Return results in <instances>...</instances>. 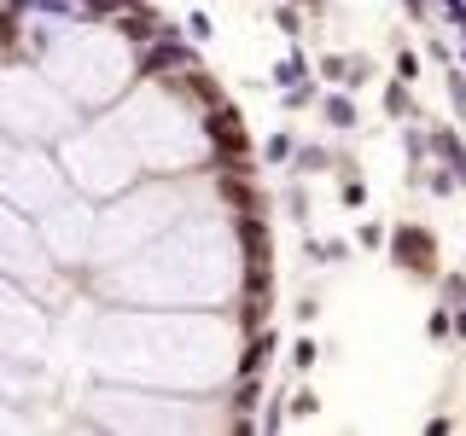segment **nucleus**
I'll list each match as a JSON object with an SVG mask.
<instances>
[{"mask_svg": "<svg viewBox=\"0 0 466 436\" xmlns=\"http://www.w3.org/2000/svg\"><path fill=\"white\" fill-rule=\"evenodd\" d=\"M245 326L239 309H140L111 302L82 338V367L111 384H152L187 396H228L245 378Z\"/></svg>", "mask_w": 466, "mask_h": 436, "instance_id": "obj_1", "label": "nucleus"}, {"mask_svg": "<svg viewBox=\"0 0 466 436\" xmlns=\"http://www.w3.org/2000/svg\"><path fill=\"white\" fill-rule=\"evenodd\" d=\"M257 268H268L262 222H239L233 210H193L128 262L94 268L87 285L106 302L140 309H233Z\"/></svg>", "mask_w": 466, "mask_h": 436, "instance_id": "obj_2", "label": "nucleus"}, {"mask_svg": "<svg viewBox=\"0 0 466 436\" xmlns=\"http://www.w3.org/2000/svg\"><path fill=\"white\" fill-rule=\"evenodd\" d=\"M87 413L82 431H228L245 425L233 396H187V390H152V384H111L94 378L82 396Z\"/></svg>", "mask_w": 466, "mask_h": 436, "instance_id": "obj_3", "label": "nucleus"}, {"mask_svg": "<svg viewBox=\"0 0 466 436\" xmlns=\"http://www.w3.org/2000/svg\"><path fill=\"white\" fill-rule=\"evenodd\" d=\"M181 215H193V193H187V181H175V174H146V181H135L123 198L99 203L94 268H116V262H128L135 251H146L152 239H164ZM94 268H87V273H94Z\"/></svg>", "mask_w": 466, "mask_h": 436, "instance_id": "obj_4", "label": "nucleus"}, {"mask_svg": "<svg viewBox=\"0 0 466 436\" xmlns=\"http://www.w3.org/2000/svg\"><path fill=\"white\" fill-rule=\"evenodd\" d=\"M58 164H65L70 186H76L82 198H94V203H111L135 181H146V164L135 157V145H128L123 123H116L111 111L82 116V123L58 140Z\"/></svg>", "mask_w": 466, "mask_h": 436, "instance_id": "obj_5", "label": "nucleus"}, {"mask_svg": "<svg viewBox=\"0 0 466 436\" xmlns=\"http://www.w3.org/2000/svg\"><path fill=\"white\" fill-rule=\"evenodd\" d=\"M82 116L87 111L35 64V58L6 53V76H0V128H6V140L58 145L70 128L82 123Z\"/></svg>", "mask_w": 466, "mask_h": 436, "instance_id": "obj_6", "label": "nucleus"}, {"mask_svg": "<svg viewBox=\"0 0 466 436\" xmlns=\"http://www.w3.org/2000/svg\"><path fill=\"white\" fill-rule=\"evenodd\" d=\"M0 280H12V285H24V291H35L41 302H65L70 291H76L82 273H70L65 262L53 256V244L41 239V227H35V215H24V210H0Z\"/></svg>", "mask_w": 466, "mask_h": 436, "instance_id": "obj_7", "label": "nucleus"}, {"mask_svg": "<svg viewBox=\"0 0 466 436\" xmlns=\"http://www.w3.org/2000/svg\"><path fill=\"white\" fill-rule=\"evenodd\" d=\"M70 186L65 164H58V145H29V140H6L0 145V198L24 215H47L53 203H65Z\"/></svg>", "mask_w": 466, "mask_h": 436, "instance_id": "obj_8", "label": "nucleus"}, {"mask_svg": "<svg viewBox=\"0 0 466 436\" xmlns=\"http://www.w3.org/2000/svg\"><path fill=\"white\" fill-rule=\"evenodd\" d=\"M0 355L6 367L47 372L58 355V326H53V302H41L35 291L0 280Z\"/></svg>", "mask_w": 466, "mask_h": 436, "instance_id": "obj_9", "label": "nucleus"}, {"mask_svg": "<svg viewBox=\"0 0 466 436\" xmlns=\"http://www.w3.org/2000/svg\"><path fill=\"white\" fill-rule=\"evenodd\" d=\"M35 227H41V239L53 244V256L65 262L70 273L87 280V268H94V239H99V203L70 193L65 203H53L47 215H35Z\"/></svg>", "mask_w": 466, "mask_h": 436, "instance_id": "obj_10", "label": "nucleus"}, {"mask_svg": "<svg viewBox=\"0 0 466 436\" xmlns=\"http://www.w3.org/2000/svg\"><path fill=\"white\" fill-rule=\"evenodd\" d=\"M390 262L414 280H437V233L420 227V222H402L390 233Z\"/></svg>", "mask_w": 466, "mask_h": 436, "instance_id": "obj_11", "label": "nucleus"}, {"mask_svg": "<svg viewBox=\"0 0 466 436\" xmlns=\"http://www.w3.org/2000/svg\"><path fill=\"white\" fill-rule=\"evenodd\" d=\"M327 123L332 128H356V99H350V87H339V94H327Z\"/></svg>", "mask_w": 466, "mask_h": 436, "instance_id": "obj_12", "label": "nucleus"}, {"mask_svg": "<svg viewBox=\"0 0 466 436\" xmlns=\"http://www.w3.org/2000/svg\"><path fill=\"white\" fill-rule=\"evenodd\" d=\"M291 152H298V145H291L286 128H280V134H268V145H262V157H268V164H291Z\"/></svg>", "mask_w": 466, "mask_h": 436, "instance_id": "obj_13", "label": "nucleus"}, {"mask_svg": "<svg viewBox=\"0 0 466 436\" xmlns=\"http://www.w3.org/2000/svg\"><path fill=\"white\" fill-rule=\"evenodd\" d=\"M309 256H315V262H344V256H350V244H344V239H315V244H309Z\"/></svg>", "mask_w": 466, "mask_h": 436, "instance_id": "obj_14", "label": "nucleus"}, {"mask_svg": "<svg viewBox=\"0 0 466 436\" xmlns=\"http://www.w3.org/2000/svg\"><path fill=\"white\" fill-rule=\"evenodd\" d=\"M298 169L303 174H327V152H320V145H303V152H298Z\"/></svg>", "mask_w": 466, "mask_h": 436, "instance_id": "obj_15", "label": "nucleus"}, {"mask_svg": "<svg viewBox=\"0 0 466 436\" xmlns=\"http://www.w3.org/2000/svg\"><path fill=\"white\" fill-rule=\"evenodd\" d=\"M356 244H368V251H385V244H390V233L379 227V222H361V233H356Z\"/></svg>", "mask_w": 466, "mask_h": 436, "instance_id": "obj_16", "label": "nucleus"}, {"mask_svg": "<svg viewBox=\"0 0 466 436\" xmlns=\"http://www.w3.org/2000/svg\"><path fill=\"white\" fill-rule=\"evenodd\" d=\"M315 355H320V349H315L309 338H298V343H291V367H298V372H309V367H315Z\"/></svg>", "mask_w": 466, "mask_h": 436, "instance_id": "obj_17", "label": "nucleus"}, {"mask_svg": "<svg viewBox=\"0 0 466 436\" xmlns=\"http://www.w3.org/2000/svg\"><path fill=\"white\" fill-rule=\"evenodd\" d=\"M315 407H320L315 390H298V396H291V413H298V419H315Z\"/></svg>", "mask_w": 466, "mask_h": 436, "instance_id": "obj_18", "label": "nucleus"}, {"mask_svg": "<svg viewBox=\"0 0 466 436\" xmlns=\"http://www.w3.org/2000/svg\"><path fill=\"white\" fill-rule=\"evenodd\" d=\"M344 203H350V210H361V203H368V186H361V181H344Z\"/></svg>", "mask_w": 466, "mask_h": 436, "instance_id": "obj_19", "label": "nucleus"}, {"mask_svg": "<svg viewBox=\"0 0 466 436\" xmlns=\"http://www.w3.org/2000/svg\"><path fill=\"white\" fill-rule=\"evenodd\" d=\"M461 291H466V280H461V273H449V280H443V297H449V309H461Z\"/></svg>", "mask_w": 466, "mask_h": 436, "instance_id": "obj_20", "label": "nucleus"}, {"mask_svg": "<svg viewBox=\"0 0 466 436\" xmlns=\"http://www.w3.org/2000/svg\"><path fill=\"white\" fill-rule=\"evenodd\" d=\"M397 70H402L397 82H420V58H414V53H402V58H397Z\"/></svg>", "mask_w": 466, "mask_h": 436, "instance_id": "obj_21", "label": "nucleus"}, {"mask_svg": "<svg viewBox=\"0 0 466 436\" xmlns=\"http://www.w3.org/2000/svg\"><path fill=\"white\" fill-rule=\"evenodd\" d=\"M385 105L397 111V116H408V82H402V87H390V94H385Z\"/></svg>", "mask_w": 466, "mask_h": 436, "instance_id": "obj_22", "label": "nucleus"}, {"mask_svg": "<svg viewBox=\"0 0 466 436\" xmlns=\"http://www.w3.org/2000/svg\"><path fill=\"white\" fill-rule=\"evenodd\" d=\"M449 99H455V111L466 116V82H461V76H449Z\"/></svg>", "mask_w": 466, "mask_h": 436, "instance_id": "obj_23", "label": "nucleus"}, {"mask_svg": "<svg viewBox=\"0 0 466 436\" xmlns=\"http://www.w3.org/2000/svg\"><path fill=\"white\" fill-rule=\"evenodd\" d=\"M455 338L466 343V309H455Z\"/></svg>", "mask_w": 466, "mask_h": 436, "instance_id": "obj_24", "label": "nucleus"}, {"mask_svg": "<svg viewBox=\"0 0 466 436\" xmlns=\"http://www.w3.org/2000/svg\"><path fill=\"white\" fill-rule=\"evenodd\" d=\"M449 12H455V18L466 24V0H449Z\"/></svg>", "mask_w": 466, "mask_h": 436, "instance_id": "obj_25", "label": "nucleus"}]
</instances>
